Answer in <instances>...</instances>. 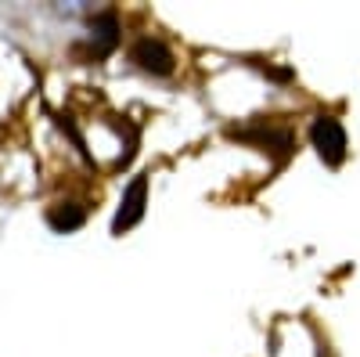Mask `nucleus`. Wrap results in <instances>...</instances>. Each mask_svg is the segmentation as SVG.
Wrapping results in <instances>:
<instances>
[{"instance_id": "f257e3e1", "label": "nucleus", "mask_w": 360, "mask_h": 357, "mask_svg": "<svg viewBox=\"0 0 360 357\" xmlns=\"http://www.w3.org/2000/svg\"><path fill=\"white\" fill-rule=\"evenodd\" d=\"M310 144L317 148V156L328 163V166H339L342 159H346V148H349V141H346V127L339 123L335 115H314V123H310Z\"/></svg>"}, {"instance_id": "7ed1b4c3", "label": "nucleus", "mask_w": 360, "mask_h": 357, "mask_svg": "<svg viewBox=\"0 0 360 357\" xmlns=\"http://www.w3.org/2000/svg\"><path fill=\"white\" fill-rule=\"evenodd\" d=\"M130 62H137V69L152 73V76H169L176 69L173 51L159 37H137L134 47H130Z\"/></svg>"}, {"instance_id": "20e7f679", "label": "nucleus", "mask_w": 360, "mask_h": 357, "mask_svg": "<svg viewBox=\"0 0 360 357\" xmlns=\"http://www.w3.org/2000/svg\"><path fill=\"white\" fill-rule=\"evenodd\" d=\"M119 44V18L115 11H98L90 18V47H94V58H105L108 51H115Z\"/></svg>"}, {"instance_id": "423d86ee", "label": "nucleus", "mask_w": 360, "mask_h": 357, "mask_svg": "<svg viewBox=\"0 0 360 357\" xmlns=\"http://www.w3.org/2000/svg\"><path fill=\"white\" fill-rule=\"evenodd\" d=\"M83 220H86V213H83V206H76V202H54L47 210V224L54 231H62V234L76 231Z\"/></svg>"}, {"instance_id": "f03ea898", "label": "nucleus", "mask_w": 360, "mask_h": 357, "mask_svg": "<svg viewBox=\"0 0 360 357\" xmlns=\"http://www.w3.org/2000/svg\"><path fill=\"white\" fill-rule=\"evenodd\" d=\"M144 210H148V177H134L127 184L123 199H119V210H115V220H112V234H127L130 227H137L144 220Z\"/></svg>"}, {"instance_id": "39448f33", "label": "nucleus", "mask_w": 360, "mask_h": 357, "mask_svg": "<svg viewBox=\"0 0 360 357\" xmlns=\"http://www.w3.org/2000/svg\"><path fill=\"white\" fill-rule=\"evenodd\" d=\"M231 137H245V141H256V144H266L270 152H278V159H285L292 152V134L281 130V127H245V130H231ZM263 148V152H266Z\"/></svg>"}]
</instances>
